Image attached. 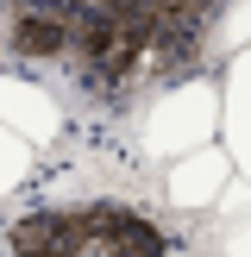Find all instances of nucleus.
<instances>
[{
  "label": "nucleus",
  "instance_id": "1",
  "mask_svg": "<svg viewBox=\"0 0 251 257\" xmlns=\"http://www.w3.org/2000/svg\"><path fill=\"white\" fill-rule=\"evenodd\" d=\"M226 0H7V50L32 63H75L88 82H170L201 57Z\"/></svg>",
  "mask_w": 251,
  "mask_h": 257
},
{
  "label": "nucleus",
  "instance_id": "2",
  "mask_svg": "<svg viewBox=\"0 0 251 257\" xmlns=\"http://www.w3.org/2000/svg\"><path fill=\"white\" fill-rule=\"evenodd\" d=\"M0 257H170L163 232L119 207L25 213L0 232Z\"/></svg>",
  "mask_w": 251,
  "mask_h": 257
},
{
  "label": "nucleus",
  "instance_id": "3",
  "mask_svg": "<svg viewBox=\"0 0 251 257\" xmlns=\"http://www.w3.org/2000/svg\"><path fill=\"white\" fill-rule=\"evenodd\" d=\"M145 157H182L220 138V88L213 82H163L145 113Z\"/></svg>",
  "mask_w": 251,
  "mask_h": 257
},
{
  "label": "nucleus",
  "instance_id": "4",
  "mask_svg": "<svg viewBox=\"0 0 251 257\" xmlns=\"http://www.w3.org/2000/svg\"><path fill=\"white\" fill-rule=\"evenodd\" d=\"M226 182H232V151H226V145H201V151L170 157L163 195H170V207H188V213H195V207H213Z\"/></svg>",
  "mask_w": 251,
  "mask_h": 257
},
{
  "label": "nucleus",
  "instance_id": "5",
  "mask_svg": "<svg viewBox=\"0 0 251 257\" xmlns=\"http://www.w3.org/2000/svg\"><path fill=\"white\" fill-rule=\"evenodd\" d=\"M0 119L13 125V132H25L32 145H57L63 132V107L50 88L25 82V75H0Z\"/></svg>",
  "mask_w": 251,
  "mask_h": 257
},
{
  "label": "nucleus",
  "instance_id": "6",
  "mask_svg": "<svg viewBox=\"0 0 251 257\" xmlns=\"http://www.w3.org/2000/svg\"><path fill=\"white\" fill-rule=\"evenodd\" d=\"M220 138L232 151V170L251 176V44L232 50V69L220 82Z\"/></svg>",
  "mask_w": 251,
  "mask_h": 257
},
{
  "label": "nucleus",
  "instance_id": "7",
  "mask_svg": "<svg viewBox=\"0 0 251 257\" xmlns=\"http://www.w3.org/2000/svg\"><path fill=\"white\" fill-rule=\"evenodd\" d=\"M213 207H220V226L207 232V251L213 257H251V176L238 188L226 182Z\"/></svg>",
  "mask_w": 251,
  "mask_h": 257
},
{
  "label": "nucleus",
  "instance_id": "8",
  "mask_svg": "<svg viewBox=\"0 0 251 257\" xmlns=\"http://www.w3.org/2000/svg\"><path fill=\"white\" fill-rule=\"evenodd\" d=\"M32 151H38L32 138H25V132H13V125L0 119V201H7L13 188L25 182V170H32Z\"/></svg>",
  "mask_w": 251,
  "mask_h": 257
},
{
  "label": "nucleus",
  "instance_id": "9",
  "mask_svg": "<svg viewBox=\"0 0 251 257\" xmlns=\"http://www.w3.org/2000/svg\"><path fill=\"white\" fill-rule=\"evenodd\" d=\"M207 44L213 50H245L251 44V0H226L220 19H213V32H207Z\"/></svg>",
  "mask_w": 251,
  "mask_h": 257
}]
</instances>
